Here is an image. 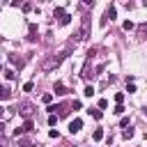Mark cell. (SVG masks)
Masks as SVG:
<instances>
[{
  "label": "cell",
  "mask_w": 147,
  "mask_h": 147,
  "mask_svg": "<svg viewBox=\"0 0 147 147\" xmlns=\"http://www.w3.org/2000/svg\"><path fill=\"white\" fill-rule=\"evenodd\" d=\"M76 37H78V41H83V39H87V37H90V18H83V25H80V32H78Z\"/></svg>",
  "instance_id": "6da1fadb"
},
{
  "label": "cell",
  "mask_w": 147,
  "mask_h": 147,
  "mask_svg": "<svg viewBox=\"0 0 147 147\" xmlns=\"http://www.w3.org/2000/svg\"><path fill=\"white\" fill-rule=\"evenodd\" d=\"M80 129H83V119H80V117H76V119L69 122V131H71V133H78Z\"/></svg>",
  "instance_id": "7a4b0ae2"
},
{
  "label": "cell",
  "mask_w": 147,
  "mask_h": 147,
  "mask_svg": "<svg viewBox=\"0 0 147 147\" xmlns=\"http://www.w3.org/2000/svg\"><path fill=\"white\" fill-rule=\"evenodd\" d=\"M53 92H55L57 96H62V94H67V87H64V83H60V80H57V83H55V87H53Z\"/></svg>",
  "instance_id": "3957f363"
},
{
  "label": "cell",
  "mask_w": 147,
  "mask_h": 147,
  "mask_svg": "<svg viewBox=\"0 0 147 147\" xmlns=\"http://www.w3.org/2000/svg\"><path fill=\"white\" fill-rule=\"evenodd\" d=\"M103 136H106V133H103V129H94V131H92V140H96V142H99V140H103Z\"/></svg>",
  "instance_id": "277c9868"
},
{
  "label": "cell",
  "mask_w": 147,
  "mask_h": 147,
  "mask_svg": "<svg viewBox=\"0 0 147 147\" xmlns=\"http://www.w3.org/2000/svg\"><path fill=\"white\" fill-rule=\"evenodd\" d=\"M115 16H117V9H115V7H113V5H110V7H108V9H106V18H110V21H113V18H115Z\"/></svg>",
  "instance_id": "5b68a950"
},
{
  "label": "cell",
  "mask_w": 147,
  "mask_h": 147,
  "mask_svg": "<svg viewBox=\"0 0 147 147\" xmlns=\"http://www.w3.org/2000/svg\"><path fill=\"white\" fill-rule=\"evenodd\" d=\"M64 57H67V51H60V53H57V55L53 57V64H60V62H62Z\"/></svg>",
  "instance_id": "8992f818"
},
{
  "label": "cell",
  "mask_w": 147,
  "mask_h": 147,
  "mask_svg": "<svg viewBox=\"0 0 147 147\" xmlns=\"http://www.w3.org/2000/svg\"><path fill=\"white\" fill-rule=\"evenodd\" d=\"M87 113H90V115H92V117H94V119H101V117H103V113H101V110H99V108H90V110H87Z\"/></svg>",
  "instance_id": "52a82bcc"
},
{
  "label": "cell",
  "mask_w": 147,
  "mask_h": 147,
  "mask_svg": "<svg viewBox=\"0 0 147 147\" xmlns=\"http://www.w3.org/2000/svg\"><path fill=\"white\" fill-rule=\"evenodd\" d=\"M53 16H57V18H62V16H67V11H64V7H55V9H53Z\"/></svg>",
  "instance_id": "ba28073f"
},
{
  "label": "cell",
  "mask_w": 147,
  "mask_h": 147,
  "mask_svg": "<svg viewBox=\"0 0 147 147\" xmlns=\"http://www.w3.org/2000/svg\"><path fill=\"white\" fill-rule=\"evenodd\" d=\"M28 30H30V37H28V39H30V41H34V39H37V37H34V34H37V25H34V23H30V28H28Z\"/></svg>",
  "instance_id": "9c48e42d"
},
{
  "label": "cell",
  "mask_w": 147,
  "mask_h": 147,
  "mask_svg": "<svg viewBox=\"0 0 147 147\" xmlns=\"http://www.w3.org/2000/svg\"><path fill=\"white\" fill-rule=\"evenodd\" d=\"M32 129H34V124H32V122H30V119H28V122H25V124H23V126H21V131H23V133H30V131H32Z\"/></svg>",
  "instance_id": "30bf717a"
},
{
  "label": "cell",
  "mask_w": 147,
  "mask_h": 147,
  "mask_svg": "<svg viewBox=\"0 0 147 147\" xmlns=\"http://www.w3.org/2000/svg\"><path fill=\"white\" fill-rule=\"evenodd\" d=\"M9 96H11V92H9L5 85H0V99H9Z\"/></svg>",
  "instance_id": "8fae6325"
},
{
  "label": "cell",
  "mask_w": 147,
  "mask_h": 147,
  "mask_svg": "<svg viewBox=\"0 0 147 147\" xmlns=\"http://www.w3.org/2000/svg\"><path fill=\"white\" fill-rule=\"evenodd\" d=\"M30 113H32V106H30V103H25V106H23V110H21V115H23V117H30Z\"/></svg>",
  "instance_id": "7c38bea8"
},
{
  "label": "cell",
  "mask_w": 147,
  "mask_h": 147,
  "mask_svg": "<svg viewBox=\"0 0 147 147\" xmlns=\"http://www.w3.org/2000/svg\"><path fill=\"white\" fill-rule=\"evenodd\" d=\"M122 138H124V140L133 138V129H131V126H129V129H124V131H122Z\"/></svg>",
  "instance_id": "4fadbf2b"
},
{
  "label": "cell",
  "mask_w": 147,
  "mask_h": 147,
  "mask_svg": "<svg viewBox=\"0 0 147 147\" xmlns=\"http://www.w3.org/2000/svg\"><path fill=\"white\" fill-rule=\"evenodd\" d=\"M41 101H44L46 106H51V101H53V94H51V92H46V94L41 96Z\"/></svg>",
  "instance_id": "5bb4252c"
},
{
  "label": "cell",
  "mask_w": 147,
  "mask_h": 147,
  "mask_svg": "<svg viewBox=\"0 0 147 147\" xmlns=\"http://www.w3.org/2000/svg\"><path fill=\"white\" fill-rule=\"evenodd\" d=\"M69 23H71V16H69V14H67V16H62V18H60V25H69Z\"/></svg>",
  "instance_id": "9a60e30c"
},
{
  "label": "cell",
  "mask_w": 147,
  "mask_h": 147,
  "mask_svg": "<svg viewBox=\"0 0 147 147\" xmlns=\"http://www.w3.org/2000/svg\"><path fill=\"white\" fill-rule=\"evenodd\" d=\"M83 94H85V96H92V94H94V87H92V85H87V87L83 90Z\"/></svg>",
  "instance_id": "2e32d148"
},
{
  "label": "cell",
  "mask_w": 147,
  "mask_h": 147,
  "mask_svg": "<svg viewBox=\"0 0 147 147\" xmlns=\"http://www.w3.org/2000/svg\"><path fill=\"white\" fill-rule=\"evenodd\" d=\"M108 108V99H99V110H106Z\"/></svg>",
  "instance_id": "e0dca14e"
},
{
  "label": "cell",
  "mask_w": 147,
  "mask_h": 147,
  "mask_svg": "<svg viewBox=\"0 0 147 147\" xmlns=\"http://www.w3.org/2000/svg\"><path fill=\"white\" fill-rule=\"evenodd\" d=\"M124 110H126V108L119 103V106H115V110H113V113H115V115H124Z\"/></svg>",
  "instance_id": "ac0fdd59"
},
{
  "label": "cell",
  "mask_w": 147,
  "mask_h": 147,
  "mask_svg": "<svg viewBox=\"0 0 147 147\" xmlns=\"http://www.w3.org/2000/svg\"><path fill=\"white\" fill-rule=\"evenodd\" d=\"M48 124L55 126V124H57V115H48Z\"/></svg>",
  "instance_id": "d6986e66"
},
{
  "label": "cell",
  "mask_w": 147,
  "mask_h": 147,
  "mask_svg": "<svg viewBox=\"0 0 147 147\" xmlns=\"http://www.w3.org/2000/svg\"><path fill=\"white\" fill-rule=\"evenodd\" d=\"M115 101H117V106H119V103L124 101V94H122V92H117V94H115Z\"/></svg>",
  "instance_id": "ffe728a7"
},
{
  "label": "cell",
  "mask_w": 147,
  "mask_h": 147,
  "mask_svg": "<svg viewBox=\"0 0 147 147\" xmlns=\"http://www.w3.org/2000/svg\"><path fill=\"white\" fill-rule=\"evenodd\" d=\"M119 126L126 129V126H129V117H122V119H119Z\"/></svg>",
  "instance_id": "44dd1931"
},
{
  "label": "cell",
  "mask_w": 147,
  "mask_h": 147,
  "mask_svg": "<svg viewBox=\"0 0 147 147\" xmlns=\"http://www.w3.org/2000/svg\"><path fill=\"white\" fill-rule=\"evenodd\" d=\"M5 76H7V78H9V80H11V78H14V76H16V74H14V69H7V71H5Z\"/></svg>",
  "instance_id": "7402d4cb"
},
{
  "label": "cell",
  "mask_w": 147,
  "mask_h": 147,
  "mask_svg": "<svg viewBox=\"0 0 147 147\" xmlns=\"http://www.w3.org/2000/svg\"><path fill=\"white\" fill-rule=\"evenodd\" d=\"M32 87H34L32 83H25V85H23V92H32Z\"/></svg>",
  "instance_id": "603a6c76"
},
{
  "label": "cell",
  "mask_w": 147,
  "mask_h": 147,
  "mask_svg": "<svg viewBox=\"0 0 147 147\" xmlns=\"http://www.w3.org/2000/svg\"><path fill=\"white\" fill-rule=\"evenodd\" d=\"M124 30H133V23L131 21H124Z\"/></svg>",
  "instance_id": "cb8c5ba5"
},
{
  "label": "cell",
  "mask_w": 147,
  "mask_h": 147,
  "mask_svg": "<svg viewBox=\"0 0 147 147\" xmlns=\"http://www.w3.org/2000/svg\"><path fill=\"white\" fill-rule=\"evenodd\" d=\"M80 106H83L80 101H74V103H71V108H74V110H80Z\"/></svg>",
  "instance_id": "d4e9b609"
},
{
  "label": "cell",
  "mask_w": 147,
  "mask_h": 147,
  "mask_svg": "<svg viewBox=\"0 0 147 147\" xmlns=\"http://www.w3.org/2000/svg\"><path fill=\"white\" fill-rule=\"evenodd\" d=\"M48 136H51V138H60V133H57L55 129H51V131H48Z\"/></svg>",
  "instance_id": "484cf974"
},
{
  "label": "cell",
  "mask_w": 147,
  "mask_h": 147,
  "mask_svg": "<svg viewBox=\"0 0 147 147\" xmlns=\"http://www.w3.org/2000/svg\"><path fill=\"white\" fill-rule=\"evenodd\" d=\"M21 147H34L32 142H28V140H21Z\"/></svg>",
  "instance_id": "4316f807"
},
{
  "label": "cell",
  "mask_w": 147,
  "mask_h": 147,
  "mask_svg": "<svg viewBox=\"0 0 147 147\" xmlns=\"http://www.w3.org/2000/svg\"><path fill=\"white\" fill-rule=\"evenodd\" d=\"M145 140H147V131H145Z\"/></svg>",
  "instance_id": "83f0119b"
},
{
  "label": "cell",
  "mask_w": 147,
  "mask_h": 147,
  "mask_svg": "<svg viewBox=\"0 0 147 147\" xmlns=\"http://www.w3.org/2000/svg\"><path fill=\"white\" fill-rule=\"evenodd\" d=\"M0 69H2V62H0Z\"/></svg>",
  "instance_id": "f1b7e54d"
},
{
  "label": "cell",
  "mask_w": 147,
  "mask_h": 147,
  "mask_svg": "<svg viewBox=\"0 0 147 147\" xmlns=\"http://www.w3.org/2000/svg\"><path fill=\"white\" fill-rule=\"evenodd\" d=\"M0 110H2V108H0Z\"/></svg>",
  "instance_id": "f546056e"
}]
</instances>
